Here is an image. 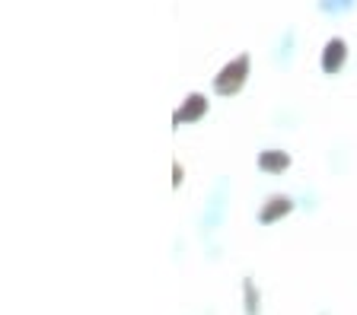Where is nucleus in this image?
<instances>
[{
	"mask_svg": "<svg viewBox=\"0 0 357 315\" xmlns=\"http://www.w3.org/2000/svg\"><path fill=\"white\" fill-rule=\"evenodd\" d=\"M243 74H245V58H239L236 64H230V67L223 70V76L217 80V90L220 92H233L243 83Z\"/></svg>",
	"mask_w": 357,
	"mask_h": 315,
	"instance_id": "obj_1",
	"label": "nucleus"
},
{
	"mask_svg": "<svg viewBox=\"0 0 357 315\" xmlns=\"http://www.w3.org/2000/svg\"><path fill=\"white\" fill-rule=\"evenodd\" d=\"M342 60H344V45L342 42H332V45H328V54H326V70L342 67Z\"/></svg>",
	"mask_w": 357,
	"mask_h": 315,
	"instance_id": "obj_2",
	"label": "nucleus"
},
{
	"mask_svg": "<svg viewBox=\"0 0 357 315\" xmlns=\"http://www.w3.org/2000/svg\"><path fill=\"white\" fill-rule=\"evenodd\" d=\"M201 112H204V99L192 96V99H188V108H182V112H178V118H195V115H201Z\"/></svg>",
	"mask_w": 357,
	"mask_h": 315,
	"instance_id": "obj_3",
	"label": "nucleus"
},
{
	"mask_svg": "<svg viewBox=\"0 0 357 315\" xmlns=\"http://www.w3.org/2000/svg\"><path fill=\"white\" fill-rule=\"evenodd\" d=\"M284 163H287L284 156H261V165H268V169H281Z\"/></svg>",
	"mask_w": 357,
	"mask_h": 315,
	"instance_id": "obj_4",
	"label": "nucleus"
}]
</instances>
